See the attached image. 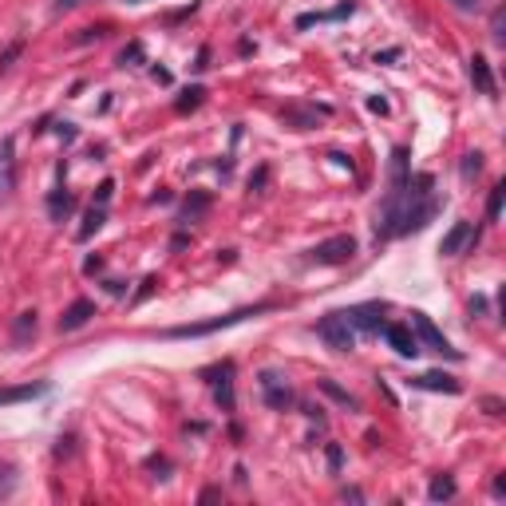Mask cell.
<instances>
[{"label": "cell", "instance_id": "cell-25", "mask_svg": "<svg viewBox=\"0 0 506 506\" xmlns=\"http://www.w3.org/2000/svg\"><path fill=\"white\" fill-rule=\"evenodd\" d=\"M206 206H210V198H206V194H194V198H190V202H186V218H194V214H202V210H206Z\"/></svg>", "mask_w": 506, "mask_h": 506}, {"label": "cell", "instance_id": "cell-5", "mask_svg": "<svg viewBox=\"0 0 506 506\" xmlns=\"http://www.w3.org/2000/svg\"><path fill=\"white\" fill-rule=\"evenodd\" d=\"M352 253H356V237L336 234V237H329V242H321V246L313 249V261H317V265H345V261H352Z\"/></svg>", "mask_w": 506, "mask_h": 506}, {"label": "cell", "instance_id": "cell-32", "mask_svg": "<svg viewBox=\"0 0 506 506\" xmlns=\"http://www.w3.org/2000/svg\"><path fill=\"white\" fill-rule=\"evenodd\" d=\"M400 56V48H388V52H376V63H392Z\"/></svg>", "mask_w": 506, "mask_h": 506}, {"label": "cell", "instance_id": "cell-27", "mask_svg": "<svg viewBox=\"0 0 506 506\" xmlns=\"http://www.w3.org/2000/svg\"><path fill=\"white\" fill-rule=\"evenodd\" d=\"M20 52H24V44H20V40H16L13 48H8V52H4V56H0V72H4V68H8V63H13L16 56H20Z\"/></svg>", "mask_w": 506, "mask_h": 506}, {"label": "cell", "instance_id": "cell-16", "mask_svg": "<svg viewBox=\"0 0 506 506\" xmlns=\"http://www.w3.org/2000/svg\"><path fill=\"white\" fill-rule=\"evenodd\" d=\"M103 222H107V210H103V206H91V210H87V218H84V226H79V242H87V237L91 234H99V230H103Z\"/></svg>", "mask_w": 506, "mask_h": 506}, {"label": "cell", "instance_id": "cell-24", "mask_svg": "<svg viewBox=\"0 0 506 506\" xmlns=\"http://www.w3.org/2000/svg\"><path fill=\"white\" fill-rule=\"evenodd\" d=\"M321 388H324V392H329V395H333V400H340V404H348V408H356V400H352V395H348V392H340V388H336L333 380H321Z\"/></svg>", "mask_w": 506, "mask_h": 506}, {"label": "cell", "instance_id": "cell-14", "mask_svg": "<svg viewBox=\"0 0 506 506\" xmlns=\"http://www.w3.org/2000/svg\"><path fill=\"white\" fill-rule=\"evenodd\" d=\"M48 392V384H20V388H0V408L8 404H24V400H36V395Z\"/></svg>", "mask_w": 506, "mask_h": 506}, {"label": "cell", "instance_id": "cell-22", "mask_svg": "<svg viewBox=\"0 0 506 506\" xmlns=\"http://www.w3.org/2000/svg\"><path fill=\"white\" fill-rule=\"evenodd\" d=\"M139 60H143V44H139V40H135V44H127V48L119 52V68H135Z\"/></svg>", "mask_w": 506, "mask_h": 506}, {"label": "cell", "instance_id": "cell-18", "mask_svg": "<svg viewBox=\"0 0 506 506\" xmlns=\"http://www.w3.org/2000/svg\"><path fill=\"white\" fill-rule=\"evenodd\" d=\"M48 210H52V218H68V214L75 210V198L63 194V190H56V194L48 198Z\"/></svg>", "mask_w": 506, "mask_h": 506}, {"label": "cell", "instance_id": "cell-6", "mask_svg": "<svg viewBox=\"0 0 506 506\" xmlns=\"http://www.w3.org/2000/svg\"><path fill=\"white\" fill-rule=\"evenodd\" d=\"M384 336H388V345H392L395 356H404V360L420 356V340L411 333V324H384Z\"/></svg>", "mask_w": 506, "mask_h": 506}, {"label": "cell", "instance_id": "cell-10", "mask_svg": "<svg viewBox=\"0 0 506 506\" xmlns=\"http://www.w3.org/2000/svg\"><path fill=\"white\" fill-rule=\"evenodd\" d=\"M416 388H423V392H447V395H459L463 392V384L455 380V376H447V372H423V376H416Z\"/></svg>", "mask_w": 506, "mask_h": 506}, {"label": "cell", "instance_id": "cell-8", "mask_svg": "<svg viewBox=\"0 0 506 506\" xmlns=\"http://www.w3.org/2000/svg\"><path fill=\"white\" fill-rule=\"evenodd\" d=\"M348 324L352 329H360V333H380L384 324V305L380 301H368V305H356V309H345Z\"/></svg>", "mask_w": 506, "mask_h": 506}, {"label": "cell", "instance_id": "cell-9", "mask_svg": "<svg viewBox=\"0 0 506 506\" xmlns=\"http://www.w3.org/2000/svg\"><path fill=\"white\" fill-rule=\"evenodd\" d=\"M261 392H265V404L277 411H285L293 404V392H289V384L277 376V372H261Z\"/></svg>", "mask_w": 506, "mask_h": 506}, {"label": "cell", "instance_id": "cell-7", "mask_svg": "<svg viewBox=\"0 0 506 506\" xmlns=\"http://www.w3.org/2000/svg\"><path fill=\"white\" fill-rule=\"evenodd\" d=\"M16 190V139H0V198H8Z\"/></svg>", "mask_w": 506, "mask_h": 506}, {"label": "cell", "instance_id": "cell-21", "mask_svg": "<svg viewBox=\"0 0 506 506\" xmlns=\"http://www.w3.org/2000/svg\"><path fill=\"white\" fill-rule=\"evenodd\" d=\"M16 491V467L13 463H0V498H8Z\"/></svg>", "mask_w": 506, "mask_h": 506}, {"label": "cell", "instance_id": "cell-35", "mask_svg": "<svg viewBox=\"0 0 506 506\" xmlns=\"http://www.w3.org/2000/svg\"><path fill=\"white\" fill-rule=\"evenodd\" d=\"M131 4H143V0H131Z\"/></svg>", "mask_w": 506, "mask_h": 506}, {"label": "cell", "instance_id": "cell-15", "mask_svg": "<svg viewBox=\"0 0 506 506\" xmlns=\"http://www.w3.org/2000/svg\"><path fill=\"white\" fill-rule=\"evenodd\" d=\"M455 479H451V475H435L432 479V487H427V498H432V503H447V498H455Z\"/></svg>", "mask_w": 506, "mask_h": 506}, {"label": "cell", "instance_id": "cell-3", "mask_svg": "<svg viewBox=\"0 0 506 506\" xmlns=\"http://www.w3.org/2000/svg\"><path fill=\"white\" fill-rule=\"evenodd\" d=\"M317 336H321L329 348H336V352H352V348H356V329L348 324L345 313H329V317H321Z\"/></svg>", "mask_w": 506, "mask_h": 506}, {"label": "cell", "instance_id": "cell-31", "mask_svg": "<svg viewBox=\"0 0 506 506\" xmlns=\"http://www.w3.org/2000/svg\"><path fill=\"white\" fill-rule=\"evenodd\" d=\"M84 0H56V13H72V8H79Z\"/></svg>", "mask_w": 506, "mask_h": 506}, {"label": "cell", "instance_id": "cell-30", "mask_svg": "<svg viewBox=\"0 0 506 506\" xmlns=\"http://www.w3.org/2000/svg\"><path fill=\"white\" fill-rule=\"evenodd\" d=\"M455 8H463V13H475V8H482V0H451Z\"/></svg>", "mask_w": 506, "mask_h": 506}, {"label": "cell", "instance_id": "cell-33", "mask_svg": "<svg viewBox=\"0 0 506 506\" xmlns=\"http://www.w3.org/2000/svg\"><path fill=\"white\" fill-rule=\"evenodd\" d=\"M368 107H372V111H380V115H384V111H388V99H380V95H372V99H368Z\"/></svg>", "mask_w": 506, "mask_h": 506}, {"label": "cell", "instance_id": "cell-26", "mask_svg": "<svg viewBox=\"0 0 506 506\" xmlns=\"http://www.w3.org/2000/svg\"><path fill=\"white\" fill-rule=\"evenodd\" d=\"M111 190H115V182L107 178V182H103V186L95 190V206H107V202H111Z\"/></svg>", "mask_w": 506, "mask_h": 506}, {"label": "cell", "instance_id": "cell-20", "mask_svg": "<svg viewBox=\"0 0 506 506\" xmlns=\"http://www.w3.org/2000/svg\"><path fill=\"white\" fill-rule=\"evenodd\" d=\"M32 333H36V313H20V317H16L13 336H16V340H28Z\"/></svg>", "mask_w": 506, "mask_h": 506}, {"label": "cell", "instance_id": "cell-4", "mask_svg": "<svg viewBox=\"0 0 506 506\" xmlns=\"http://www.w3.org/2000/svg\"><path fill=\"white\" fill-rule=\"evenodd\" d=\"M411 329H416V340H423V345L432 348V352H439V356H447V360H459V356H463V352H459V348H451V340H447V336L432 324V317H427V313H411Z\"/></svg>", "mask_w": 506, "mask_h": 506}, {"label": "cell", "instance_id": "cell-23", "mask_svg": "<svg viewBox=\"0 0 506 506\" xmlns=\"http://www.w3.org/2000/svg\"><path fill=\"white\" fill-rule=\"evenodd\" d=\"M479 171H482V155H479V150H471V155H463V178H475Z\"/></svg>", "mask_w": 506, "mask_h": 506}, {"label": "cell", "instance_id": "cell-29", "mask_svg": "<svg viewBox=\"0 0 506 506\" xmlns=\"http://www.w3.org/2000/svg\"><path fill=\"white\" fill-rule=\"evenodd\" d=\"M506 40V32H503V8H498V13H494V44H503Z\"/></svg>", "mask_w": 506, "mask_h": 506}, {"label": "cell", "instance_id": "cell-2", "mask_svg": "<svg viewBox=\"0 0 506 506\" xmlns=\"http://www.w3.org/2000/svg\"><path fill=\"white\" fill-rule=\"evenodd\" d=\"M273 305H253V309H237V313H226V317H214V321H198V324H178V329H166L171 340H186V336H210L218 329H234V324L249 321V317H261L269 313Z\"/></svg>", "mask_w": 506, "mask_h": 506}, {"label": "cell", "instance_id": "cell-17", "mask_svg": "<svg viewBox=\"0 0 506 506\" xmlns=\"http://www.w3.org/2000/svg\"><path fill=\"white\" fill-rule=\"evenodd\" d=\"M202 99H206V87H186L182 95H178V103H174V111L186 115V111H194V107H202Z\"/></svg>", "mask_w": 506, "mask_h": 506}, {"label": "cell", "instance_id": "cell-11", "mask_svg": "<svg viewBox=\"0 0 506 506\" xmlns=\"http://www.w3.org/2000/svg\"><path fill=\"white\" fill-rule=\"evenodd\" d=\"M471 237H475V226H471V222H455L443 234V242H439V253H443V258H455V253L467 246Z\"/></svg>", "mask_w": 506, "mask_h": 506}, {"label": "cell", "instance_id": "cell-19", "mask_svg": "<svg viewBox=\"0 0 506 506\" xmlns=\"http://www.w3.org/2000/svg\"><path fill=\"white\" fill-rule=\"evenodd\" d=\"M503 202H506V186L498 182L491 190V198H487V218H491V222H498V214H503Z\"/></svg>", "mask_w": 506, "mask_h": 506}, {"label": "cell", "instance_id": "cell-12", "mask_svg": "<svg viewBox=\"0 0 506 506\" xmlns=\"http://www.w3.org/2000/svg\"><path fill=\"white\" fill-rule=\"evenodd\" d=\"M95 317V301H75L72 309H63L60 317V333H75V329H84L87 321Z\"/></svg>", "mask_w": 506, "mask_h": 506}, {"label": "cell", "instance_id": "cell-13", "mask_svg": "<svg viewBox=\"0 0 506 506\" xmlns=\"http://www.w3.org/2000/svg\"><path fill=\"white\" fill-rule=\"evenodd\" d=\"M471 84L479 87L482 95H498V84H494V72L487 56H471Z\"/></svg>", "mask_w": 506, "mask_h": 506}, {"label": "cell", "instance_id": "cell-28", "mask_svg": "<svg viewBox=\"0 0 506 506\" xmlns=\"http://www.w3.org/2000/svg\"><path fill=\"white\" fill-rule=\"evenodd\" d=\"M324 455H329V467H340V463H345V451H340V447H336V443H329V451H324Z\"/></svg>", "mask_w": 506, "mask_h": 506}, {"label": "cell", "instance_id": "cell-1", "mask_svg": "<svg viewBox=\"0 0 506 506\" xmlns=\"http://www.w3.org/2000/svg\"><path fill=\"white\" fill-rule=\"evenodd\" d=\"M439 202L432 198V174H408V147H395L392 155V190L384 198V214L376 222L380 237H400L435 218Z\"/></svg>", "mask_w": 506, "mask_h": 506}, {"label": "cell", "instance_id": "cell-34", "mask_svg": "<svg viewBox=\"0 0 506 506\" xmlns=\"http://www.w3.org/2000/svg\"><path fill=\"white\" fill-rule=\"evenodd\" d=\"M214 498H222V491H218V487H206V491H202V503H214Z\"/></svg>", "mask_w": 506, "mask_h": 506}]
</instances>
